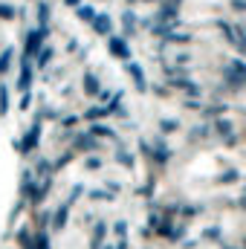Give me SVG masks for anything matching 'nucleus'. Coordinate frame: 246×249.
<instances>
[{
  "mask_svg": "<svg viewBox=\"0 0 246 249\" xmlns=\"http://www.w3.org/2000/svg\"><path fill=\"white\" fill-rule=\"evenodd\" d=\"M162 130H177V122L171 119V122H162Z\"/></svg>",
  "mask_w": 246,
  "mask_h": 249,
  "instance_id": "24",
  "label": "nucleus"
},
{
  "mask_svg": "<svg viewBox=\"0 0 246 249\" xmlns=\"http://www.w3.org/2000/svg\"><path fill=\"white\" fill-rule=\"evenodd\" d=\"M38 133H41V119H35V122H32L29 133H26V139H23L18 148H20V151H32V148L38 145Z\"/></svg>",
  "mask_w": 246,
  "mask_h": 249,
  "instance_id": "6",
  "label": "nucleus"
},
{
  "mask_svg": "<svg viewBox=\"0 0 246 249\" xmlns=\"http://www.w3.org/2000/svg\"><path fill=\"white\" fill-rule=\"evenodd\" d=\"M67 214H70V203H61L58 212L53 214V229H55V232H61L64 226H67Z\"/></svg>",
  "mask_w": 246,
  "mask_h": 249,
  "instance_id": "8",
  "label": "nucleus"
},
{
  "mask_svg": "<svg viewBox=\"0 0 246 249\" xmlns=\"http://www.w3.org/2000/svg\"><path fill=\"white\" fill-rule=\"evenodd\" d=\"M90 23H93V29H96L99 35H110V29H113V20H110V15H96Z\"/></svg>",
  "mask_w": 246,
  "mask_h": 249,
  "instance_id": "7",
  "label": "nucleus"
},
{
  "mask_svg": "<svg viewBox=\"0 0 246 249\" xmlns=\"http://www.w3.org/2000/svg\"><path fill=\"white\" fill-rule=\"evenodd\" d=\"M214 130H217V133H223V136H229V133H232V122L220 119V122H214Z\"/></svg>",
  "mask_w": 246,
  "mask_h": 249,
  "instance_id": "17",
  "label": "nucleus"
},
{
  "mask_svg": "<svg viewBox=\"0 0 246 249\" xmlns=\"http://www.w3.org/2000/svg\"><path fill=\"white\" fill-rule=\"evenodd\" d=\"M105 223H96V232H93V249H99L102 247V241H105Z\"/></svg>",
  "mask_w": 246,
  "mask_h": 249,
  "instance_id": "14",
  "label": "nucleus"
},
{
  "mask_svg": "<svg viewBox=\"0 0 246 249\" xmlns=\"http://www.w3.org/2000/svg\"><path fill=\"white\" fill-rule=\"evenodd\" d=\"M84 93H90V96H96V93H99V78H96L93 72H87V75H84Z\"/></svg>",
  "mask_w": 246,
  "mask_h": 249,
  "instance_id": "11",
  "label": "nucleus"
},
{
  "mask_svg": "<svg viewBox=\"0 0 246 249\" xmlns=\"http://www.w3.org/2000/svg\"><path fill=\"white\" fill-rule=\"evenodd\" d=\"M53 61V47H44V50H38V70H44V67H47V64Z\"/></svg>",
  "mask_w": 246,
  "mask_h": 249,
  "instance_id": "12",
  "label": "nucleus"
},
{
  "mask_svg": "<svg viewBox=\"0 0 246 249\" xmlns=\"http://www.w3.org/2000/svg\"><path fill=\"white\" fill-rule=\"evenodd\" d=\"M107 50H110V55H113V58H122V61H127V55H130V50H127V41H124V38H110Z\"/></svg>",
  "mask_w": 246,
  "mask_h": 249,
  "instance_id": "5",
  "label": "nucleus"
},
{
  "mask_svg": "<svg viewBox=\"0 0 246 249\" xmlns=\"http://www.w3.org/2000/svg\"><path fill=\"white\" fill-rule=\"evenodd\" d=\"M127 75L133 78V84H136V90H139V93H145V90H148V78H145V72H142V67H139V64L127 61Z\"/></svg>",
  "mask_w": 246,
  "mask_h": 249,
  "instance_id": "4",
  "label": "nucleus"
},
{
  "mask_svg": "<svg viewBox=\"0 0 246 249\" xmlns=\"http://www.w3.org/2000/svg\"><path fill=\"white\" fill-rule=\"evenodd\" d=\"M6 113H9V90L0 87V116H6Z\"/></svg>",
  "mask_w": 246,
  "mask_h": 249,
  "instance_id": "15",
  "label": "nucleus"
},
{
  "mask_svg": "<svg viewBox=\"0 0 246 249\" xmlns=\"http://www.w3.org/2000/svg\"><path fill=\"white\" fill-rule=\"evenodd\" d=\"M64 3H67V6H78L81 0H64Z\"/></svg>",
  "mask_w": 246,
  "mask_h": 249,
  "instance_id": "26",
  "label": "nucleus"
},
{
  "mask_svg": "<svg viewBox=\"0 0 246 249\" xmlns=\"http://www.w3.org/2000/svg\"><path fill=\"white\" fill-rule=\"evenodd\" d=\"M124 32H127V35H133V32H136V15H133V12H124Z\"/></svg>",
  "mask_w": 246,
  "mask_h": 249,
  "instance_id": "13",
  "label": "nucleus"
},
{
  "mask_svg": "<svg viewBox=\"0 0 246 249\" xmlns=\"http://www.w3.org/2000/svg\"><path fill=\"white\" fill-rule=\"evenodd\" d=\"M124 229H127V223H124V220H119V223H116V226H113V232H116V235H119V238H124Z\"/></svg>",
  "mask_w": 246,
  "mask_h": 249,
  "instance_id": "22",
  "label": "nucleus"
},
{
  "mask_svg": "<svg viewBox=\"0 0 246 249\" xmlns=\"http://www.w3.org/2000/svg\"><path fill=\"white\" fill-rule=\"evenodd\" d=\"M78 18H81V20H93V18H96V12H93V9H87V6H81V9H78Z\"/></svg>",
  "mask_w": 246,
  "mask_h": 249,
  "instance_id": "20",
  "label": "nucleus"
},
{
  "mask_svg": "<svg viewBox=\"0 0 246 249\" xmlns=\"http://www.w3.org/2000/svg\"><path fill=\"white\" fill-rule=\"evenodd\" d=\"M44 32H47V29H32V32L26 35V44H23V55H26V58L38 55V50L44 47V44H41V41H44Z\"/></svg>",
  "mask_w": 246,
  "mask_h": 249,
  "instance_id": "1",
  "label": "nucleus"
},
{
  "mask_svg": "<svg viewBox=\"0 0 246 249\" xmlns=\"http://www.w3.org/2000/svg\"><path fill=\"white\" fill-rule=\"evenodd\" d=\"M32 87V64H29V58L23 55V64H20V75H18V90L20 93H26Z\"/></svg>",
  "mask_w": 246,
  "mask_h": 249,
  "instance_id": "3",
  "label": "nucleus"
},
{
  "mask_svg": "<svg viewBox=\"0 0 246 249\" xmlns=\"http://www.w3.org/2000/svg\"><path fill=\"white\" fill-rule=\"evenodd\" d=\"M15 15H18V12H15V6H6V3H0V18H3V20H12Z\"/></svg>",
  "mask_w": 246,
  "mask_h": 249,
  "instance_id": "18",
  "label": "nucleus"
},
{
  "mask_svg": "<svg viewBox=\"0 0 246 249\" xmlns=\"http://www.w3.org/2000/svg\"><path fill=\"white\" fill-rule=\"evenodd\" d=\"M9 64H12V50H3V55H0V72H6Z\"/></svg>",
  "mask_w": 246,
  "mask_h": 249,
  "instance_id": "19",
  "label": "nucleus"
},
{
  "mask_svg": "<svg viewBox=\"0 0 246 249\" xmlns=\"http://www.w3.org/2000/svg\"><path fill=\"white\" fill-rule=\"evenodd\" d=\"M223 26V32L232 38V44H238V50L246 55V32H244V26H229V23H220Z\"/></svg>",
  "mask_w": 246,
  "mask_h": 249,
  "instance_id": "2",
  "label": "nucleus"
},
{
  "mask_svg": "<svg viewBox=\"0 0 246 249\" xmlns=\"http://www.w3.org/2000/svg\"><path fill=\"white\" fill-rule=\"evenodd\" d=\"M50 15H53V9H50V3H41L38 6V29H47V23H50Z\"/></svg>",
  "mask_w": 246,
  "mask_h": 249,
  "instance_id": "10",
  "label": "nucleus"
},
{
  "mask_svg": "<svg viewBox=\"0 0 246 249\" xmlns=\"http://www.w3.org/2000/svg\"><path fill=\"white\" fill-rule=\"evenodd\" d=\"M29 102H32V96H29V90H26V93H23V99H20V107L26 110V107H29Z\"/></svg>",
  "mask_w": 246,
  "mask_h": 249,
  "instance_id": "23",
  "label": "nucleus"
},
{
  "mask_svg": "<svg viewBox=\"0 0 246 249\" xmlns=\"http://www.w3.org/2000/svg\"><path fill=\"white\" fill-rule=\"evenodd\" d=\"M87 168H102V160H96V157H93V160L87 162Z\"/></svg>",
  "mask_w": 246,
  "mask_h": 249,
  "instance_id": "25",
  "label": "nucleus"
},
{
  "mask_svg": "<svg viewBox=\"0 0 246 249\" xmlns=\"http://www.w3.org/2000/svg\"><path fill=\"white\" fill-rule=\"evenodd\" d=\"M90 136H113V130H110V127H102V124H96Z\"/></svg>",
  "mask_w": 246,
  "mask_h": 249,
  "instance_id": "21",
  "label": "nucleus"
},
{
  "mask_svg": "<svg viewBox=\"0 0 246 249\" xmlns=\"http://www.w3.org/2000/svg\"><path fill=\"white\" fill-rule=\"evenodd\" d=\"M18 244H20L23 249H35V238H32V232H29L26 226L18 232Z\"/></svg>",
  "mask_w": 246,
  "mask_h": 249,
  "instance_id": "9",
  "label": "nucleus"
},
{
  "mask_svg": "<svg viewBox=\"0 0 246 249\" xmlns=\"http://www.w3.org/2000/svg\"><path fill=\"white\" fill-rule=\"evenodd\" d=\"M84 116H87V119H102V116H107V107H90Z\"/></svg>",
  "mask_w": 246,
  "mask_h": 249,
  "instance_id": "16",
  "label": "nucleus"
}]
</instances>
